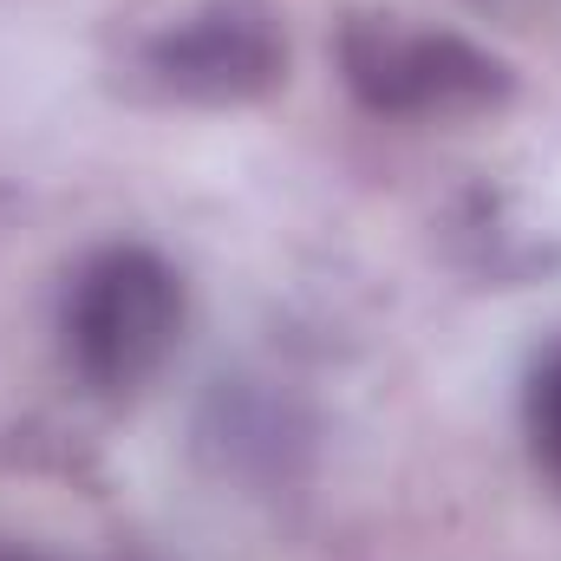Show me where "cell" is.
<instances>
[{
    "label": "cell",
    "mask_w": 561,
    "mask_h": 561,
    "mask_svg": "<svg viewBox=\"0 0 561 561\" xmlns=\"http://www.w3.org/2000/svg\"><path fill=\"white\" fill-rule=\"evenodd\" d=\"M340 72L353 99L379 118H463L490 112L510 92V66L483 46L431 26H399L392 13H366L340 33Z\"/></svg>",
    "instance_id": "7a4b0ae2"
},
{
    "label": "cell",
    "mask_w": 561,
    "mask_h": 561,
    "mask_svg": "<svg viewBox=\"0 0 561 561\" xmlns=\"http://www.w3.org/2000/svg\"><path fill=\"white\" fill-rule=\"evenodd\" d=\"M0 561H46V556H26V549H0Z\"/></svg>",
    "instance_id": "5b68a950"
},
{
    "label": "cell",
    "mask_w": 561,
    "mask_h": 561,
    "mask_svg": "<svg viewBox=\"0 0 561 561\" xmlns=\"http://www.w3.org/2000/svg\"><path fill=\"white\" fill-rule=\"evenodd\" d=\"M176 333H183V280L150 249H105L66 287L59 313L66 366L99 399L144 392L176 353Z\"/></svg>",
    "instance_id": "6da1fadb"
},
{
    "label": "cell",
    "mask_w": 561,
    "mask_h": 561,
    "mask_svg": "<svg viewBox=\"0 0 561 561\" xmlns=\"http://www.w3.org/2000/svg\"><path fill=\"white\" fill-rule=\"evenodd\" d=\"M150 72L183 92V99H255L280 79V39L268 13L242 7V0H216L190 20H176L157 46H150Z\"/></svg>",
    "instance_id": "3957f363"
},
{
    "label": "cell",
    "mask_w": 561,
    "mask_h": 561,
    "mask_svg": "<svg viewBox=\"0 0 561 561\" xmlns=\"http://www.w3.org/2000/svg\"><path fill=\"white\" fill-rule=\"evenodd\" d=\"M523 424H529V450L536 463L561 483V346H549L529 373V399H523Z\"/></svg>",
    "instance_id": "277c9868"
}]
</instances>
